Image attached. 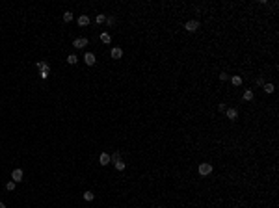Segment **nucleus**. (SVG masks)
Returning a JSON list of instances; mask_svg holds the SVG:
<instances>
[{
	"label": "nucleus",
	"mask_w": 279,
	"mask_h": 208,
	"mask_svg": "<svg viewBox=\"0 0 279 208\" xmlns=\"http://www.w3.org/2000/svg\"><path fill=\"white\" fill-rule=\"evenodd\" d=\"M212 173V165L210 164H199V175L201 177H208Z\"/></svg>",
	"instance_id": "nucleus-1"
},
{
	"label": "nucleus",
	"mask_w": 279,
	"mask_h": 208,
	"mask_svg": "<svg viewBox=\"0 0 279 208\" xmlns=\"http://www.w3.org/2000/svg\"><path fill=\"white\" fill-rule=\"evenodd\" d=\"M23 177H24L23 169H19V167H17V169H13V171H11V178H13V182H15V184L23 180Z\"/></svg>",
	"instance_id": "nucleus-2"
},
{
	"label": "nucleus",
	"mask_w": 279,
	"mask_h": 208,
	"mask_svg": "<svg viewBox=\"0 0 279 208\" xmlns=\"http://www.w3.org/2000/svg\"><path fill=\"white\" fill-rule=\"evenodd\" d=\"M84 61H86V65H95V63H97V58H95V54L93 52H86V54H84Z\"/></svg>",
	"instance_id": "nucleus-3"
},
{
	"label": "nucleus",
	"mask_w": 279,
	"mask_h": 208,
	"mask_svg": "<svg viewBox=\"0 0 279 208\" xmlns=\"http://www.w3.org/2000/svg\"><path fill=\"white\" fill-rule=\"evenodd\" d=\"M110 162H112V156L108 153H102L101 156H99V164H101V165H108Z\"/></svg>",
	"instance_id": "nucleus-4"
},
{
	"label": "nucleus",
	"mask_w": 279,
	"mask_h": 208,
	"mask_svg": "<svg viewBox=\"0 0 279 208\" xmlns=\"http://www.w3.org/2000/svg\"><path fill=\"white\" fill-rule=\"evenodd\" d=\"M184 28H186L188 32H195L197 28H199V22H197V20H188V22L184 24Z\"/></svg>",
	"instance_id": "nucleus-5"
},
{
	"label": "nucleus",
	"mask_w": 279,
	"mask_h": 208,
	"mask_svg": "<svg viewBox=\"0 0 279 208\" xmlns=\"http://www.w3.org/2000/svg\"><path fill=\"white\" fill-rule=\"evenodd\" d=\"M110 56H112L114 59H121V58H123V50H121L119 47H114V48H112V52H110Z\"/></svg>",
	"instance_id": "nucleus-6"
},
{
	"label": "nucleus",
	"mask_w": 279,
	"mask_h": 208,
	"mask_svg": "<svg viewBox=\"0 0 279 208\" xmlns=\"http://www.w3.org/2000/svg\"><path fill=\"white\" fill-rule=\"evenodd\" d=\"M87 45V39L86 37H78V39H75V47L76 48H84Z\"/></svg>",
	"instance_id": "nucleus-7"
},
{
	"label": "nucleus",
	"mask_w": 279,
	"mask_h": 208,
	"mask_svg": "<svg viewBox=\"0 0 279 208\" xmlns=\"http://www.w3.org/2000/svg\"><path fill=\"white\" fill-rule=\"evenodd\" d=\"M101 41L104 45H110L112 43V36H110V34H106V32H102V34H101Z\"/></svg>",
	"instance_id": "nucleus-8"
},
{
	"label": "nucleus",
	"mask_w": 279,
	"mask_h": 208,
	"mask_svg": "<svg viewBox=\"0 0 279 208\" xmlns=\"http://www.w3.org/2000/svg\"><path fill=\"white\" fill-rule=\"evenodd\" d=\"M236 117H238V112H236L235 108H229V110H227V119H231V121H235Z\"/></svg>",
	"instance_id": "nucleus-9"
},
{
	"label": "nucleus",
	"mask_w": 279,
	"mask_h": 208,
	"mask_svg": "<svg viewBox=\"0 0 279 208\" xmlns=\"http://www.w3.org/2000/svg\"><path fill=\"white\" fill-rule=\"evenodd\" d=\"M89 24V17L87 15H80L78 17V26H87Z\"/></svg>",
	"instance_id": "nucleus-10"
},
{
	"label": "nucleus",
	"mask_w": 279,
	"mask_h": 208,
	"mask_svg": "<svg viewBox=\"0 0 279 208\" xmlns=\"http://www.w3.org/2000/svg\"><path fill=\"white\" fill-rule=\"evenodd\" d=\"M114 165H115V169H117V171H123V169L127 167V164H125V162L121 160V158H119L117 162H114Z\"/></svg>",
	"instance_id": "nucleus-11"
},
{
	"label": "nucleus",
	"mask_w": 279,
	"mask_h": 208,
	"mask_svg": "<svg viewBox=\"0 0 279 208\" xmlns=\"http://www.w3.org/2000/svg\"><path fill=\"white\" fill-rule=\"evenodd\" d=\"M76 61H78L76 54H69V56H67V63H69V65H76Z\"/></svg>",
	"instance_id": "nucleus-12"
},
{
	"label": "nucleus",
	"mask_w": 279,
	"mask_h": 208,
	"mask_svg": "<svg viewBox=\"0 0 279 208\" xmlns=\"http://www.w3.org/2000/svg\"><path fill=\"white\" fill-rule=\"evenodd\" d=\"M231 82H233V86H240V84H242V76L235 75V76L231 78Z\"/></svg>",
	"instance_id": "nucleus-13"
},
{
	"label": "nucleus",
	"mask_w": 279,
	"mask_h": 208,
	"mask_svg": "<svg viewBox=\"0 0 279 208\" xmlns=\"http://www.w3.org/2000/svg\"><path fill=\"white\" fill-rule=\"evenodd\" d=\"M264 91H266V93H274V91H275V86H274V84H264Z\"/></svg>",
	"instance_id": "nucleus-14"
},
{
	"label": "nucleus",
	"mask_w": 279,
	"mask_h": 208,
	"mask_svg": "<svg viewBox=\"0 0 279 208\" xmlns=\"http://www.w3.org/2000/svg\"><path fill=\"white\" fill-rule=\"evenodd\" d=\"M244 100H253V91L251 89L244 91Z\"/></svg>",
	"instance_id": "nucleus-15"
},
{
	"label": "nucleus",
	"mask_w": 279,
	"mask_h": 208,
	"mask_svg": "<svg viewBox=\"0 0 279 208\" xmlns=\"http://www.w3.org/2000/svg\"><path fill=\"white\" fill-rule=\"evenodd\" d=\"M95 199V193L91 191H84V201H93Z\"/></svg>",
	"instance_id": "nucleus-16"
},
{
	"label": "nucleus",
	"mask_w": 279,
	"mask_h": 208,
	"mask_svg": "<svg viewBox=\"0 0 279 208\" xmlns=\"http://www.w3.org/2000/svg\"><path fill=\"white\" fill-rule=\"evenodd\" d=\"M63 20H65V22H71V20H73V13L65 11V13H63Z\"/></svg>",
	"instance_id": "nucleus-17"
},
{
	"label": "nucleus",
	"mask_w": 279,
	"mask_h": 208,
	"mask_svg": "<svg viewBox=\"0 0 279 208\" xmlns=\"http://www.w3.org/2000/svg\"><path fill=\"white\" fill-rule=\"evenodd\" d=\"M37 69H39V71H43V69H50V67H48L47 61H37Z\"/></svg>",
	"instance_id": "nucleus-18"
},
{
	"label": "nucleus",
	"mask_w": 279,
	"mask_h": 208,
	"mask_svg": "<svg viewBox=\"0 0 279 208\" xmlns=\"http://www.w3.org/2000/svg\"><path fill=\"white\" fill-rule=\"evenodd\" d=\"M48 71H50V69H43V71H39V76H41L43 80H47V78H48Z\"/></svg>",
	"instance_id": "nucleus-19"
},
{
	"label": "nucleus",
	"mask_w": 279,
	"mask_h": 208,
	"mask_svg": "<svg viewBox=\"0 0 279 208\" xmlns=\"http://www.w3.org/2000/svg\"><path fill=\"white\" fill-rule=\"evenodd\" d=\"M6 190H8V191H13V190H15V182H13V180H9L8 184H6Z\"/></svg>",
	"instance_id": "nucleus-20"
},
{
	"label": "nucleus",
	"mask_w": 279,
	"mask_h": 208,
	"mask_svg": "<svg viewBox=\"0 0 279 208\" xmlns=\"http://www.w3.org/2000/svg\"><path fill=\"white\" fill-rule=\"evenodd\" d=\"M95 20H97V24H102L104 20H106V15H97V17H95Z\"/></svg>",
	"instance_id": "nucleus-21"
},
{
	"label": "nucleus",
	"mask_w": 279,
	"mask_h": 208,
	"mask_svg": "<svg viewBox=\"0 0 279 208\" xmlns=\"http://www.w3.org/2000/svg\"><path fill=\"white\" fill-rule=\"evenodd\" d=\"M106 22H108V26H114V24H115V17H106Z\"/></svg>",
	"instance_id": "nucleus-22"
},
{
	"label": "nucleus",
	"mask_w": 279,
	"mask_h": 208,
	"mask_svg": "<svg viewBox=\"0 0 279 208\" xmlns=\"http://www.w3.org/2000/svg\"><path fill=\"white\" fill-rule=\"evenodd\" d=\"M220 80H221V82H225V80H229V75H227V73H221V75H220Z\"/></svg>",
	"instance_id": "nucleus-23"
},
{
	"label": "nucleus",
	"mask_w": 279,
	"mask_h": 208,
	"mask_svg": "<svg viewBox=\"0 0 279 208\" xmlns=\"http://www.w3.org/2000/svg\"><path fill=\"white\" fill-rule=\"evenodd\" d=\"M0 208H6V204H4V203H0Z\"/></svg>",
	"instance_id": "nucleus-24"
}]
</instances>
